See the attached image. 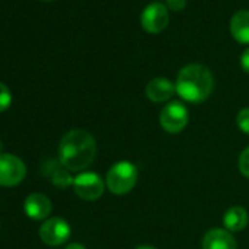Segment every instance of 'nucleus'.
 Wrapping results in <instances>:
<instances>
[{
	"label": "nucleus",
	"instance_id": "obj_1",
	"mask_svg": "<svg viewBox=\"0 0 249 249\" xmlns=\"http://www.w3.org/2000/svg\"><path fill=\"white\" fill-rule=\"evenodd\" d=\"M95 154V140L84 129H72L60 140L59 160L69 172H81L87 169L94 161Z\"/></svg>",
	"mask_w": 249,
	"mask_h": 249
},
{
	"label": "nucleus",
	"instance_id": "obj_2",
	"mask_svg": "<svg viewBox=\"0 0 249 249\" xmlns=\"http://www.w3.org/2000/svg\"><path fill=\"white\" fill-rule=\"evenodd\" d=\"M214 88L211 72L199 63L180 69L176 81V92L189 103H201L210 97Z\"/></svg>",
	"mask_w": 249,
	"mask_h": 249
},
{
	"label": "nucleus",
	"instance_id": "obj_3",
	"mask_svg": "<svg viewBox=\"0 0 249 249\" xmlns=\"http://www.w3.org/2000/svg\"><path fill=\"white\" fill-rule=\"evenodd\" d=\"M138 180V169L129 161L114 163L106 176V185L110 192L124 195L134 189Z\"/></svg>",
	"mask_w": 249,
	"mask_h": 249
},
{
	"label": "nucleus",
	"instance_id": "obj_4",
	"mask_svg": "<svg viewBox=\"0 0 249 249\" xmlns=\"http://www.w3.org/2000/svg\"><path fill=\"white\" fill-rule=\"evenodd\" d=\"M189 120V113L185 104L179 101L169 103L160 113L161 128L169 134H179L183 131Z\"/></svg>",
	"mask_w": 249,
	"mask_h": 249
},
{
	"label": "nucleus",
	"instance_id": "obj_5",
	"mask_svg": "<svg viewBox=\"0 0 249 249\" xmlns=\"http://www.w3.org/2000/svg\"><path fill=\"white\" fill-rule=\"evenodd\" d=\"M27 169L24 161L12 154H0V185L15 186L24 180Z\"/></svg>",
	"mask_w": 249,
	"mask_h": 249
},
{
	"label": "nucleus",
	"instance_id": "obj_6",
	"mask_svg": "<svg viewBox=\"0 0 249 249\" xmlns=\"http://www.w3.org/2000/svg\"><path fill=\"white\" fill-rule=\"evenodd\" d=\"M73 189L81 199L95 201L104 192V182L97 173L85 172L73 179Z\"/></svg>",
	"mask_w": 249,
	"mask_h": 249
},
{
	"label": "nucleus",
	"instance_id": "obj_7",
	"mask_svg": "<svg viewBox=\"0 0 249 249\" xmlns=\"http://www.w3.org/2000/svg\"><path fill=\"white\" fill-rule=\"evenodd\" d=\"M69 236H71V226L66 220L60 217H53L40 227L41 240L50 246H57L65 243L69 239Z\"/></svg>",
	"mask_w": 249,
	"mask_h": 249
},
{
	"label": "nucleus",
	"instance_id": "obj_8",
	"mask_svg": "<svg viewBox=\"0 0 249 249\" xmlns=\"http://www.w3.org/2000/svg\"><path fill=\"white\" fill-rule=\"evenodd\" d=\"M169 24L167 8L161 3L148 5L141 15V25L147 33L157 34L161 33Z\"/></svg>",
	"mask_w": 249,
	"mask_h": 249
},
{
	"label": "nucleus",
	"instance_id": "obj_9",
	"mask_svg": "<svg viewBox=\"0 0 249 249\" xmlns=\"http://www.w3.org/2000/svg\"><path fill=\"white\" fill-rule=\"evenodd\" d=\"M176 92V85H173L166 78H154L147 84L145 94L154 103H164L173 97Z\"/></svg>",
	"mask_w": 249,
	"mask_h": 249
},
{
	"label": "nucleus",
	"instance_id": "obj_10",
	"mask_svg": "<svg viewBox=\"0 0 249 249\" xmlns=\"http://www.w3.org/2000/svg\"><path fill=\"white\" fill-rule=\"evenodd\" d=\"M202 249H237V245L227 230L211 229L202 239Z\"/></svg>",
	"mask_w": 249,
	"mask_h": 249
},
{
	"label": "nucleus",
	"instance_id": "obj_11",
	"mask_svg": "<svg viewBox=\"0 0 249 249\" xmlns=\"http://www.w3.org/2000/svg\"><path fill=\"white\" fill-rule=\"evenodd\" d=\"M25 213L34 220H43L52 213V202L43 194H31L25 199Z\"/></svg>",
	"mask_w": 249,
	"mask_h": 249
},
{
	"label": "nucleus",
	"instance_id": "obj_12",
	"mask_svg": "<svg viewBox=\"0 0 249 249\" xmlns=\"http://www.w3.org/2000/svg\"><path fill=\"white\" fill-rule=\"evenodd\" d=\"M230 31L236 41L249 44V11H239L233 15Z\"/></svg>",
	"mask_w": 249,
	"mask_h": 249
},
{
	"label": "nucleus",
	"instance_id": "obj_13",
	"mask_svg": "<svg viewBox=\"0 0 249 249\" xmlns=\"http://www.w3.org/2000/svg\"><path fill=\"white\" fill-rule=\"evenodd\" d=\"M249 217L245 208L236 205L229 208L223 215V224L227 231H240L248 226Z\"/></svg>",
	"mask_w": 249,
	"mask_h": 249
},
{
	"label": "nucleus",
	"instance_id": "obj_14",
	"mask_svg": "<svg viewBox=\"0 0 249 249\" xmlns=\"http://www.w3.org/2000/svg\"><path fill=\"white\" fill-rule=\"evenodd\" d=\"M53 183L57 185L59 188H66L69 185H73V179L71 178L68 169H65L62 166V169H56L54 173H53V178H52Z\"/></svg>",
	"mask_w": 249,
	"mask_h": 249
},
{
	"label": "nucleus",
	"instance_id": "obj_15",
	"mask_svg": "<svg viewBox=\"0 0 249 249\" xmlns=\"http://www.w3.org/2000/svg\"><path fill=\"white\" fill-rule=\"evenodd\" d=\"M236 122H237V126L240 128V131L243 134L249 135V107H245L237 113Z\"/></svg>",
	"mask_w": 249,
	"mask_h": 249
},
{
	"label": "nucleus",
	"instance_id": "obj_16",
	"mask_svg": "<svg viewBox=\"0 0 249 249\" xmlns=\"http://www.w3.org/2000/svg\"><path fill=\"white\" fill-rule=\"evenodd\" d=\"M12 103V94L9 91V88L0 82V111H5L9 108Z\"/></svg>",
	"mask_w": 249,
	"mask_h": 249
},
{
	"label": "nucleus",
	"instance_id": "obj_17",
	"mask_svg": "<svg viewBox=\"0 0 249 249\" xmlns=\"http://www.w3.org/2000/svg\"><path fill=\"white\" fill-rule=\"evenodd\" d=\"M239 170L245 178H249V147L245 148L239 157Z\"/></svg>",
	"mask_w": 249,
	"mask_h": 249
},
{
	"label": "nucleus",
	"instance_id": "obj_18",
	"mask_svg": "<svg viewBox=\"0 0 249 249\" xmlns=\"http://www.w3.org/2000/svg\"><path fill=\"white\" fill-rule=\"evenodd\" d=\"M167 6L173 11H182L186 6V0H167Z\"/></svg>",
	"mask_w": 249,
	"mask_h": 249
},
{
	"label": "nucleus",
	"instance_id": "obj_19",
	"mask_svg": "<svg viewBox=\"0 0 249 249\" xmlns=\"http://www.w3.org/2000/svg\"><path fill=\"white\" fill-rule=\"evenodd\" d=\"M240 66H242V69L246 73H249V49H246L242 53V56H240Z\"/></svg>",
	"mask_w": 249,
	"mask_h": 249
},
{
	"label": "nucleus",
	"instance_id": "obj_20",
	"mask_svg": "<svg viewBox=\"0 0 249 249\" xmlns=\"http://www.w3.org/2000/svg\"><path fill=\"white\" fill-rule=\"evenodd\" d=\"M66 249H85V246L81 245V243H71V245L66 246Z\"/></svg>",
	"mask_w": 249,
	"mask_h": 249
},
{
	"label": "nucleus",
	"instance_id": "obj_21",
	"mask_svg": "<svg viewBox=\"0 0 249 249\" xmlns=\"http://www.w3.org/2000/svg\"><path fill=\"white\" fill-rule=\"evenodd\" d=\"M135 249H157V248L150 246V245H141V246H138V248H135Z\"/></svg>",
	"mask_w": 249,
	"mask_h": 249
},
{
	"label": "nucleus",
	"instance_id": "obj_22",
	"mask_svg": "<svg viewBox=\"0 0 249 249\" xmlns=\"http://www.w3.org/2000/svg\"><path fill=\"white\" fill-rule=\"evenodd\" d=\"M0 154H2V144H0Z\"/></svg>",
	"mask_w": 249,
	"mask_h": 249
}]
</instances>
